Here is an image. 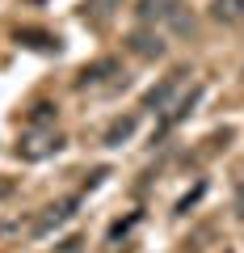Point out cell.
Wrapping results in <instances>:
<instances>
[{"mask_svg":"<svg viewBox=\"0 0 244 253\" xmlns=\"http://www.w3.org/2000/svg\"><path fill=\"white\" fill-rule=\"evenodd\" d=\"M135 13L147 26H169L173 34H194V17L181 0H139Z\"/></svg>","mask_w":244,"mask_h":253,"instance_id":"obj_1","label":"cell"},{"mask_svg":"<svg viewBox=\"0 0 244 253\" xmlns=\"http://www.w3.org/2000/svg\"><path fill=\"white\" fill-rule=\"evenodd\" d=\"M59 148H64V135L59 131H30L17 152H21V161H42V156L59 152Z\"/></svg>","mask_w":244,"mask_h":253,"instance_id":"obj_2","label":"cell"},{"mask_svg":"<svg viewBox=\"0 0 244 253\" xmlns=\"http://www.w3.org/2000/svg\"><path fill=\"white\" fill-rule=\"evenodd\" d=\"M185 76H190V72H185V68H177V72H169L160 84H152V89L143 93V110H156V114H160V110H169L173 93L181 89V81H185Z\"/></svg>","mask_w":244,"mask_h":253,"instance_id":"obj_3","label":"cell"},{"mask_svg":"<svg viewBox=\"0 0 244 253\" xmlns=\"http://www.w3.org/2000/svg\"><path fill=\"white\" fill-rule=\"evenodd\" d=\"M198 97H202V89H198V84H194L190 93H181V97L173 101L169 110H164V118H160V131H156V139H164V135H169L173 126H177V123H181V118H185V114H190L194 106H198ZM156 139H152V144H156Z\"/></svg>","mask_w":244,"mask_h":253,"instance_id":"obj_4","label":"cell"},{"mask_svg":"<svg viewBox=\"0 0 244 253\" xmlns=\"http://www.w3.org/2000/svg\"><path fill=\"white\" fill-rule=\"evenodd\" d=\"M76 207H80V199H64V203H55V207H46V215L34 224V236H46V232H55V228H64L68 219L76 215Z\"/></svg>","mask_w":244,"mask_h":253,"instance_id":"obj_5","label":"cell"},{"mask_svg":"<svg viewBox=\"0 0 244 253\" xmlns=\"http://www.w3.org/2000/svg\"><path fill=\"white\" fill-rule=\"evenodd\" d=\"M127 46L135 55H143V59H160L164 51H169V46H164V38L156 34V30H135V34L127 38Z\"/></svg>","mask_w":244,"mask_h":253,"instance_id":"obj_6","label":"cell"},{"mask_svg":"<svg viewBox=\"0 0 244 253\" xmlns=\"http://www.w3.org/2000/svg\"><path fill=\"white\" fill-rule=\"evenodd\" d=\"M210 17L227 30H244V0H210Z\"/></svg>","mask_w":244,"mask_h":253,"instance_id":"obj_7","label":"cell"},{"mask_svg":"<svg viewBox=\"0 0 244 253\" xmlns=\"http://www.w3.org/2000/svg\"><path fill=\"white\" fill-rule=\"evenodd\" d=\"M135 126H139V114H122V118H114V123L105 126V135H101V144H109V148L127 144V139L135 135Z\"/></svg>","mask_w":244,"mask_h":253,"instance_id":"obj_8","label":"cell"},{"mask_svg":"<svg viewBox=\"0 0 244 253\" xmlns=\"http://www.w3.org/2000/svg\"><path fill=\"white\" fill-rule=\"evenodd\" d=\"M109 76H118V63H114V59H97L93 68H84V72H80L76 89H97V84H105Z\"/></svg>","mask_w":244,"mask_h":253,"instance_id":"obj_9","label":"cell"},{"mask_svg":"<svg viewBox=\"0 0 244 253\" xmlns=\"http://www.w3.org/2000/svg\"><path fill=\"white\" fill-rule=\"evenodd\" d=\"M114 4H118V0H93L89 9H84V17H93V21H105L109 13H114Z\"/></svg>","mask_w":244,"mask_h":253,"instance_id":"obj_10","label":"cell"},{"mask_svg":"<svg viewBox=\"0 0 244 253\" xmlns=\"http://www.w3.org/2000/svg\"><path fill=\"white\" fill-rule=\"evenodd\" d=\"M55 114H59V110H55V106H51V101H38V106H34V110H30V123H34V126H42V123H46V118H55Z\"/></svg>","mask_w":244,"mask_h":253,"instance_id":"obj_11","label":"cell"},{"mask_svg":"<svg viewBox=\"0 0 244 253\" xmlns=\"http://www.w3.org/2000/svg\"><path fill=\"white\" fill-rule=\"evenodd\" d=\"M17 42H30V46H42V51H51V38H46V34H34V30H21V34H17Z\"/></svg>","mask_w":244,"mask_h":253,"instance_id":"obj_12","label":"cell"},{"mask_svg":"<svg viewBox=\"0 0 244 253\" xmlns=\"http://www.w3.org/2000/svg\"><path fill=\"white\" fill-rule=\"evenodd\" d=\"M236 215H240V219H244V177H240V181H236Z\"/></svg>","mask_w":244,"mask_h":253,"instance_id":"obj_13","label":"cell"}]
</instances>
